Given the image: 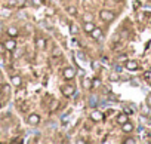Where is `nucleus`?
Here are the masks:
<instances>
[{
    "label": "nucleus",
    "mask_w": 151,
    "mask_h": 144,
    "mask_svg": "<svg viewBox=\"0 0 151 144\" xmlns=\"http://www.w3.org/2000/svg\"><path fill=\"white\" fill-rule=\"evenodd\" d=\"M68 14L70 15H77V9H76L74 6H71V8H68Z\"/></svg>",
    "instance_id": "aec40b11"
},
{
    "label": "nucleus",
    "mask_w": 151,
    "mask_h": 144,
    "mask_svg": "<svg viewBox=\"0 0 151 144\" xmlns=\"http://www.w3.org/2000/svg\"><path fill=\"white\" fill-rule=\"evenodd\" d=\"M92 20H93V15L92 14H85L83 15V21L85 22H92Z\"/></svg>",
    "instance_id": "dca6fc26"
},
{
    "label": "nucleus",
    "mask_w": 151,
    "mask_h": 144,
    "mask_svg": "<svg viewBox=\"0 0 151 144\" xmlns=\"http://www.w3.org/2000/svg\"><path fill=\"white\" fill-rule=\"evenodd\" d=\"M62 76H64V79H65V80H73V79L76 77V68H74L73 65L65 67V68H64V71H62Z\"/></svg>",
    "instance_id": "f257e3e1"
},
{
    "label": "nucleus",
    "mask_w": 151,
    "mask_h": 144,
    "mask_svg": "<svg viewBox=\"0 0 151 144\" xmlns=\"http://www.w3.org/2000/svg\"><path fill=\"white\" fill-rule=\"evenodd\" d=\"M110 80H111V82H119L120 77H119L117 73H111V75H110Z\"/></svg>",
    "instance_id": "f3484780"
},
{
    "label": "nucleus",
    "mask_w": 151,
    "mask_h": 144,
    "mask_svg": "<svg viewBox=\"0 0 151 144\" xmlns=\"http://www.w3.org/2000/svg\"><path fill=\"white\" fill-rule=\"evenodd\" d=\"M70 33H71V34H77V33H79V27L76 25V24H71V25H70Z\"/></svg>",
    "instance_id": "2eb2a0df"
},
{
    "label": "nucleus",
    "mask_w": 151,
    "mask_h": 144,
    "mask_svg": "<svg viewBox=\"0 0 151 144\" xmlns=\"http://www.w3.org/2000/svg\"><path fill=\"white\" fill-rule=\"evenodd\" d=\"M124 122H127V114H126V113H120V114L117 116V123H119V125H123Z\"/></svg>",
    "instance_id": "f8f14e48"
},
{
    "label": "nucleus",
    "mask_w": 151,
    "mask_h": 144,
    "mask_svg": "<svg viewBox=\"0 0 151 144\" xmlns=\"http://www.w3.org/2000/svg\"><path fill=\"white\" fill-rule=\"evenodd\" d=\"M93 28H95V24L93 22H85V25H83V31L88 33V34H91L93 31Z\"/></svg>",
    "instance_id": "1a4fd4ad"
},
{
    "label": "nucleus",
    "mask_w": 151,
    "mask_h": 144,
    "mask_svg": "<svg viewBox=\"0 0 151 144\" xmlns=\"http://www.w3.org/2000/svg\"><path fill=\"white\" fill-rule=\"evenodd\" d=\"M123 143H124V144H135V143H136V140H135V138H126Z\"/></svg>",
    "instance_id": "412c9836"
},
{
    "label": "nucleus",
    "mask_w": 151,
    "mask_h": 144,
    "mask_svg": "<svg viewBox=\"0 0 151 144\" xmlns=\"http://www.w3.org/2000/svg\"><path fill=\"white\" fill-rule=\"evenodd\" d=\"M92 86H93V88H99V86H101V80H99V79H93V80H92Z\"/></svg>",
    "instance_id": "6ab92c4d"
},
{
    "label": "nucleus",
    "mask_w": 151,
    "mask_h": 144,
    "mask_svg": "<svg viewBox=\"0 0 151 144\" xmlns=\"http://www.w3.org/2000/svg\"><path fill=\"white\" fill-rule=\"evenodd\" d=\"M99 18L104 21V22H111L114 18H116V15L111 12V11H107V9H102L101 12H99Z\"/></svg>",
    "instance_id": "f03ea898"
},
{
    "label": "nucleus",
    "mask_w": 151,
    "mask_h": 144,
    "mask_svg": "<svg viewBox=\"0 0 151 144\" xmlns=\"http://www.w3.org/2000/svg\"><path fill=\"white\" fill-rule=\"evenodd\" d=\"M126 68L130 70V71H135L138 68V62L133 61V59H129V61H126Z\"/></svg>",
    "instance_id": "0eeeda50"
},
{
    "label": "nucleus",
    "mask_w": 151,
    "mask_h": 144,
    "mask_svg": "<svg viewBox=\"0 0 151 144\" xmlns=\"http://www.w3.org/2000/svg\"><path fill=\"white\" fill-rule=\"evenodd\" d=\"M83 86H85L86 89H91V86H92V82H91L89 79H85V80H83Z\"/></svg>",
    "instance_id": "a211bd4d"
},
{
    "label": "nucleus",
    "mask_w": 151,
    "mask_h": 144,
    "mask_svg": "<svg viewBox=\"0 0 151 144\" xmlns=\"http://www.w3.org/2000/svg\"><path fill=\"white\" fill-rule=\"evenodd\" d=\"M28 123L33 125V126L39 125V123H40V116H39L37 113H31V114L28 116Z\"/></svg>",
    "instance_id": "20e7f679"
},
{
    "label": "nucleus",
    "mask_w": 151,
    "mask_h": 144,
    "mask_svg": "<svg viewBox=\"0 0 151 144\" xmlns=\"http://www.w3.org/2000/svg\"><path fill=\"white\" fill-rule=\"evenodd\" d=\"M91 36H92L93 39H101V36H102V30H101V28H98V27H95V28H93V31L91 33Z\"/></svg>",
    "instance_id": "9b49d317"
},
{
    "label": "nucleus",
    "mask_w": 151,
    "mask_h": 144,
    "mask_svg": "<svg viewBox=\"0 0 151 144\" xmlns=\"http://www.w3.org/2000/svg\"><path fill=\"white\" fill-rule=\"evenodd\" d=\"M102 113L99 111V110H93L92 113H91V119L93 120V122H99V120H102Z\"/></svg>",
    "instance_id": "423d86ee"
},
{
    "label": "nucleus",
    "mask_w": 151,
    "mask_h": 144,
    "mask_svg": "<svg viewBox=\"0 0 151 144\" xmlns=\"http://www.w3.org/2000/svg\"><path fill=\"white\" fill-rule=\"evenodd\" d=\"M36 45H37L39 49H45V46H46V40H45L43 37H39L37 42H36Z\"/></svg>",
    "instance_id": "4468645a"
},
{
    "label": "nucleus",
    "mask_w": 151,
    "mask_h": 144,
    "mask_svg": "<svg viewBox=\"0 0 151 144\" xmlns=\"http://www.w3.org/2000/svg\"><path fill=\"white\" fill-rule=\"evenodd\" d=\"M3 46H5V49H8V51H14V49L17 48V42H15L14 37H12V39H8V40L3 43Z\"/></svg>",
    "instance_id": "39448f33"
},
{
    "label": "nucleus",
    "mask_w": 151,
    "mask_h": 144,
    "mask_svg": "<svg viewBox=\"0 0 151 144\" xmlns=\"http://www.w3.org/2000/svg\"><path fill=\"white\" fill-rule=\"evenodd\" d=\"M74 91H76V88H74L73 85H64V86L61 88V92H62V95H65V97H71V95L74 94Z\"/></svg>",
    "instance_id": "7ed1b4c3"
},
{
    "label": "nucleus",
    "mask_w": 151,
    "mask_h": 144,
    "mask_svg": "<svg viewBox=\"0 0 151 144\" xmlns=\"http://www.w3.org/2000/svg\"><path fill=\"white\" fill-rule=\"evenodd\" d=\"M91 106H92V107L96 106V98H95V97H91Z\"/></svg>",
    "instance_id": "5701e85b"
},
{
    "label": "nucleus",
    "mask_w": 151,
    "mask_h": 144,
    "mask_svg": "<svg viewBox=\"0 0 151 144\" xmlns=\"http://www.w3.org/2000/svg\"><path fill=\"white\" fill-rule=\"evenodd\" d=\"M11 82H12V85H14V86H19V85L22 83V79H21V76H19V75H15V76H12V77H11Z\"/></svg>",
    "instance_id": "9d476101"
},
{
    "label": "nucleus",
    "mask_w": 151,
    "mask_h": 144,
    "mask_svg": "<svg viewBox=\"0 0 151 144\" xmlns=\"http://www.w3.org/2000/svg\"><path fill=\"white\" fill-rule=\"evenodd\" d=\"M42 2H43V0H31L33 6H40V5H42Z\"/></svg>",
    "instance_id": "4be33fe9"
},
{
    "label": "nucleus",
    "mask_w": 151,
    "mask_h": 144,
    "mask_svg": "<svg viewBox=\"0 0 151 144\" xmlns=\"http://www.w3.org/2000/svg\"><path fill=\"white\" fill-rule=\"evenodd\" d=\"M59 54H61V51H58V48H55V49H53V55H55V56H58Z\"/></svg>",
    "instance_id": "393cba45"
},
{
    "label": "nucleus",
    "mask_w": 151,
    "mask_h": 144,
    "mask_svg": "<svg viewBox=\"0 0 151 144\" xmlns=\"http://www.w3.org/2000/svg\"><path fill=\"white\" fill-rule=\"evenodd\" d=\"M8 34H9L11 37H17V36H18V28H17V27H9V28H8Z\"/></svg>",
    "instance_id": "ddd939ff"
},
{
    "label": "nucleus",
    "mask_w": 151,
    "mask_h": 144,
    "mask_svg": "<svg viewBox=\"0 0 151 144\" xmlns=\"http://www.w3.org/2000/svg\"><path fill=\"white\" fill-rule=\"evenodd\" d=\"M147 106H148V107H151V94L147 97Z\"/></svg>",
    "instance_id": "b1692460"
},
{
    "label": "nucleus",
    "mask_w": 151,
    "mask_h": 144,
    "mask_svg": "<svg viewBox=\"0 0 151 144\" xmlns=\"http://www.w3.org/2000/svg\"><path fill=\"white\" fill-rule=\"evenodd\" d=\"M122 131H123V132H126V134H129V132H132V131H133V125L127 120V122H124V123L122 125Z\"/></svg>",
    "instance_id": "6e6552de"
}]
</instances>
